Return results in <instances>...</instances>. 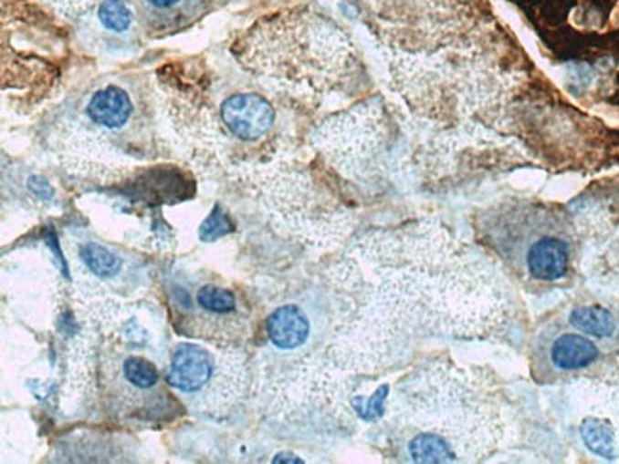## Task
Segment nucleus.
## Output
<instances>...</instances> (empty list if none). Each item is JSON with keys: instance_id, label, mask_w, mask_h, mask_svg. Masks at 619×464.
I'll use <instances>...</instances> for the list:
<instances>
[{"instance_id": "1", "label": "nucleus", "mask_w": 619, "mask_h": 464, "mask_svg": "<svg viewBox=\"0 0 619 464\" xmlns=\"http://www.w3.org/2000/svg\"><path fill=\"white\" fill-rule=\"evenodd\" d=\"M172 92L175 128L215 168H242L275 129V107L254 90L227 92L208 82L193 90L182 84Z\"/></svg>"}, {"instance_id": "2", "label": "nucleus", "mask_w": 619, "mask_h": 464, "mask_svg": "<svg viewBox=\"0 0 619 464\" xmlns=\"http://www.w3.org/2000/svg\"><path fill=\"white\" fill-rule=\"evenodd\" d=\"M71 117L58 120L56 143L73 152H88L96 168H124L122 160L151 157L154 122L138 98L119 80H105L86 92Z\"/></svg>"}, {"instance_id": "3", "label": "nucleus", "mask_w": 619, "mask_h": 464, "mask_svg": "<svg viewBox=\"0 0 619 464\" xmlns=\"http://www.w3.org/2000/svg\"><path fill=\"white\" fill-rule=\"evenodd\" d=\"M166 297L173 327L185 337L217 343L242 339L247 318L233 290L208 278L178 273L166 282Z\"/></svg>"}, {"instance_id": "4", "label": "nucleus", "mask_w": 619, "mask_h": 464, "mask_svg": "<svg viewBox=\"0 0 619 464\" xmlns=\"http://www.w3.org/2000/svg\"><path fill=\"white\" fill-rule=\"evenodd\" d=\"M105 383L110 390L107 397L117 400V407L124 413L154 418L157 411H172L157 367L142 356H122L115 375Z\"/></svg>"}, {"instance_id": "5", "label": "nucleus", "mask_w": 619, "mask_h": 464, "mask_svg": "<svg viewBox=\"0 0 619 464\" xmlns=\"http://www.w3.org/2000/svg\"><path fill=\"white\" fill-rule=\"evenodd\" d=\"M224 356L196 345H178L172 352L166 371V383L185 402H206L214 406V397H224Z\"/></svg>"}, {"instance_id": "6", "label": "nucleus", "mask_w": 619, "mask_h": 464, "mask_svg": "<svg viewBox=\"0 0 619 464\" xmlns=\"http://www.w3.org/2000/svg\"><path fill=\"white\" fill-rule=\"evenodd\" d=\"M469 0H364L368 10L385 24L442 26L461 19Z\"/></svg>"}, {"instance_id": "7", "label": "nucleus", "mask_w": 619, "mask_h": 464, "mask_svg": "<svg viewBox=\"0 0 619 464\" xmlns=\"http://www.w3.org/2000/svg\"><path fill=\"white\" fill-rule=\"evenodd\" d=\"M143 27L152 35L184 31L212 10L214 0H130Z\"/></svg>"}, {"instance_id": "8", "label": "nucleus", "mask_w": 619, "mask_h": 464, "mask_svg": "<svg viewBox=\"0 0 619 464\" xmlns=\"http://www.w3.org/2000/svg\"><path fill=\"white\" fill-rule=\"evenodd\" d=\"M517 259L526 273L541 282L561 280L568 273L570 246L559 236H536L517 246Z\"/></svg>"}, {"instance_id": "9", "label": "nucleus", "mask_w": 619, "mask_h": 464, "mask_svg": "<svg viewBox=\"0 0 619 464\" xmlns=\"http://www.w3.org/2000/svg\"><path fill=\"white\" fill-rule=\"evenodd\" d=\"M601 356V348L580 334H561L547 346L549 364L557 371H580L593 366Z\"/></svg>"}, {"instance_id": "10", "label": "nucleus", "mask_w": 619, "mask_h": 464, "mask_svg": "<svg viewBox=\"0 0 619 464\" xmlns=\"http://www.w3.org/2000/svg\"><path fill=\"white\" fill-rule=\"evenodd\" d=\"M311 335V324L298 304H282L268 320V337L278 350H296Z\"/></svg>"}, {"instance_id": "11", "label": "nucleus", "mask_w": 619, "mask_h": 464, "mask_svg": "<svg viewBox=\"0 0 619 464\" xmlns=\"http://www.w3.org/2000/svg\"><path fill=\"white\" fill-rule=\"evenodd\" d=\"M77 259L82 264V271L98 278L103 284L117 282V278H122L124 261L117 257L113 250H109L103 244H96V242H84L77 248Z\"/></svg>"}, {"instance_id": "12", "label": "nucleus", "mask_w": 619, "mask_h": 464, "mask_svg": "<svg viewBox=\"0 0 619 464\" xmlns=\"http://www.w3.org/2000/svg\"><path fill=\"white\" fill-rule=\"evenodd\" d=\"M570 324L582 331L583 335L601 341L612 339L617 334V320L614 313L601 304L576 306L570 313Z\"/></svg>"}, {"instance_id": "13", "label": "nucleus", "mask_w": 619, "mask_h": 464, "mask_svg": "<svg viewBox=\"0 0 619 464\" xmlns=\"http://www.w3.org/2000/svg\"><path fill=\"white\" fill-rule=\"evenodd\" d=\"M582 439L593 455L603 459L615 457L614 432L606 423L599 421V418H587L582 425Z\"/></svg>"}, {"instance_id": "14", "label": "nucleus", "mask_w": 619, "mask_h": 464, "mask_svg": "<svg viewBox=\"0 0 619 464\" xmlns=\"http://www.w3.org/2000/svg\"><path fill=\"white\" fill-rule=\"evenodd\" d=\"M408 453L414 460H419V462H440V460L452 459V451L445 441L429 434L419 436L414 441H410Z\"/></svg>"}, {"instance_id": "15", "label": "nucleus", "mask_w": 619, "mask_h": 464, "mask_svg": "<svg viewBox=\"0 0 619 464\" xmlns=\"http://www.w3.org/2000/svg\"><path fill=\"white\" fill-rule=\"evenodd\" d=\"M100 24L113 33H124L131 26V8L124 0H103L98 10Z\"/></svg>"}]
</instances>
